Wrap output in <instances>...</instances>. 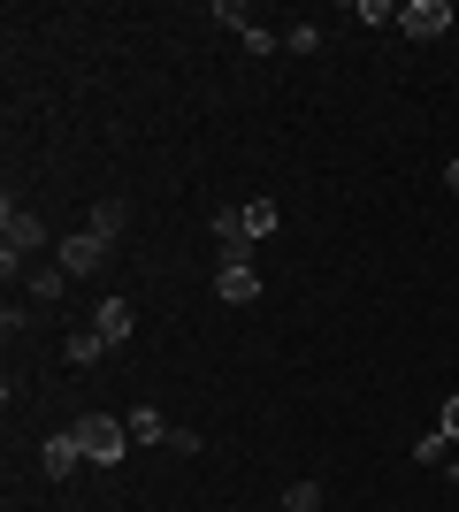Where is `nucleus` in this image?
I'll list each match as a JSON object with an SVG mask.
<instances>
[{"instance_id":"1","label":"nucleus","mask_w":459,"mask_h":512,"mask_svg":"<svg viewBox=\"0 0 459 512\" xmlns=\"http://www.w3.org/2000/svg\"><path fill=\"white\" fill-rule=\"evenodd\" d=\"M69 436H77V451H85L92 467H115V459L131 451V421H115V413H85Z\"/></svg>"},{"instance_id":"2","label":"nucleus","mask_w":459,"mask_h":512,"mask_svg":"<svg viewBox=\"0 0 459 512\" xmlns=\"http://www.w3.org/2000/svg\"><path fill=\"white\" fill-rule=\"evenodd\" d=\"M31 245H46V222L31 207H8V214H0V268L16 276V260L31 253Z\"/></svg>"},{"instance_id":"3","label":"nucleus","mask_w":459,"mask_h":512,"mask_svg":"<svg viewBox=\"0 0 459 512\" xmlns=\"http://www.w3.org/2000/svg\"><path fill=\"white\" fill-rule=\"evenodd\" d=\"M398 31H406V39H444V31H452V0H406V8H398Z\"/></svg>"},{"instance_id":"4","label":"nucleus","mask_w":459,"mask_h":512,"mask_svg":"<svg viewBox=\"0 0 459 512\" xmlns=\"http://www.w3.org/2000/svg\"><path fill=\"white\" fill-rule=\"evenodd\" d=\"M215 291H222V306H253L261 299V268H253V260H222Z\"/></svg>"},{"instance_id":"5","label":"nucleus","mask_w":459,"mask_h":512,"mask_svg":"<svg viewBox=\"0 0 459 512\" xmlns=\"http://www.w3.org/2000/svg\"><path fill=\"white\" fill-rule=\"evenodd\" d=\"M100 260H108V245H100L92 230H69V237H62V276H92Z\"/></svg>"},{"instance_id":"6","label":"nucleus","mask_w":459,"mask_h":512,"mask_svg":"<svg viewBox=\"0 0 459 512\" xmlns=\"http://www.w3.org/2000/svg\"><path fill=\"white\" fill-rule=\"evenodd\" d=\"M77 459H85V451H77V436H46V444H39V467L54 474V482H69V474H77Z\"/></svg>"},{"instance_id":"7","label":"nucleus","mask_w":459,"mask_h":512,"mask_svg":"<svg viewBox=\"0 0 459 512\" xmlns=\"http://www.w3.org/2000/svg\"><path fill=\"white\" fill-rule=\"evenodd\" d=\"M131 321H138V306H131V299H100V314H92V329H100V337H108V344H123V337H131Z\"/></svg>"},{"instance_id":"8","label":"nucleus","mask_w":459,"mask_h":512,"mask_svg":"<svg viewBox=\"0 0 459 512\" xmlns=\"http://www.w3.org/2000/svg\"><path fill=\"white\" fill-rule=\"evenodd\" d=\"M92 237H100V245H115V237H123V199H100V207H92V222H85Z\"/></svg>"},{"instance_id":"9","label":"nucleus","mask_w":459,"mask_h":512,"mask_svg":"<svg viewBox=\"0 0 459 512\" xmlns=\"http://www.w3.org/2000/svg\"><path fill=\"white\" fill-rule=\"evenodd\" d=\"M169 428H176V421H161L153 406H138V413H131V444H169Z\"/></svg>"},{"instance_id":"10","label":"nucleus","mask_w":459,"mask_h":512,"mask_svg":"<svg viewBox=\"0 0 459 512\" xmlns=\"http://www.w3.org/2000/svg\"><path fill=\"white\" fill-rule=\"evenodd\" d=\"M100 352H108L100 329H77V337H69V367H100Z\"/></svg>"},{"instance_id":"11","label":"nucleus","mask_w":459,"mask_h":512,"mask_svg":"<svg viewBox=\"0 0 459 512\" xmlns=\"http://www.w3.org/2000/svg\"><path fill=\"white\" fill-rule=\"evenodd\" d=\"M276 222H284V214H276V199H253V207H245V230H253V237H268Z\"/></svg>"},{"instance_id":"12","label":"nucleus","mask_w":459,"mask_h":512,"mask_svg":"<svg viewBox=\"0 0 459 512\" xmlns=\"http://www.w3.org/2000/svg\"><path fill=\"white\" fill-rule=\"evenodd\" d=\"M444 451H452V436H444V428H437V436H421V444H414V459H421V467H452Z\"/></svg>"},{"instance_id":"13","label":"nucleus","mask_w":459,"mask_h":512,"mask_svg":"<svg viewBox=\"0 0 459 512\" xmlns=\"http://www.w3.org/2000/svg\"><path fill=\"white\" fill-rule=\"evenodd\" d=\"M314 505H322V482H291L284 490V512H314Z\"/></svg>"},{"instance_id":"14","label":"nucleus","mask_w":459,"mask_h":512,"mask_svg":"<svg viewBox=\"0 0 459 512\" xmlns=\"http://www.w3.org/2000/svg\"><path fill=\"white\" fill-rule=\"evenodd\" d=\"M62 268H31V299H62Z\"/></svg>"},{"instance_id":"15","label":"nucleus","mask_w":459,"mask_h":512,"mask_svg":"<svg viewBox=\"0 0 459 512\" xmlns=\"http://www.w3.org/2000/svg\"><path fill=\"white\" fill-rule=\"evenodd\" d=\"M215 16H222V23H238V31H261V23H253V8H238V0H215Z\"/></svg>"},{"instance_id":"16","label":"nucleus","mask_w":459,"mask_h":512,"mask_svg":"<svg viewBox=\"0 0 459 512\" xmlns=\"http://www.w3.org/2000/svg\"><path fill=\"white\" fill-rule=\"evenodd\" d=\"M284 46H291V54H314V46H322V23H299V31H291Z\"/></svg>"},{"instance_id":"17","label":"nucleus","mask_w":459,"mask_h":512,"mask_svg":"<svg viewBox=\"0 0 459 512\" xmlns=\"http://www.w3.org/2000/svg\"><path fill=\"white\" fill-rule=\"evenodd\" d=\"M437 428H444V436H452V444H459V390H452V398H444V421H437Z\"/></svg>"},{"instance_id":"18","label":"nucleus","mask_w":459,"mask_h":512,"mask_svg":"<svg viewBox=\"0 0 459 512\" xmlns=\"http://www.w3.org/2000/svg\"><path fill=\"white\" fill-rule=\"evenodd\" d=\"M444 184H452V192H459V161H444Z\"/></svg>"}]
</instances>
